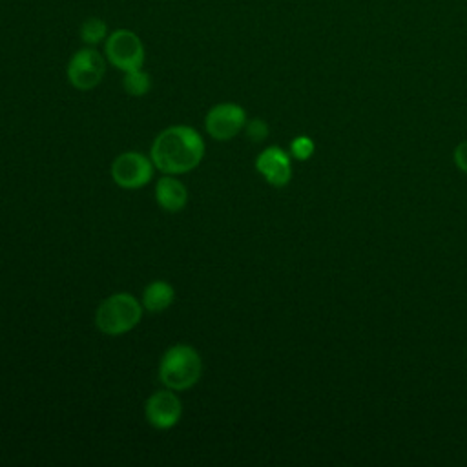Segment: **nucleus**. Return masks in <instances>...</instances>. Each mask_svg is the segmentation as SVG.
Returning <instances> with one entry per match:
<instances>
[{"instance_id": "1", "label": "nucleus", "mask_w": 467, "mask_h": 467, "mask_svg": "<svg viewBox=\"0 0 467 467\" xmlns=\"http://www.w3.org/2000/svg\"><path fill=\"white\" fill-rule=\"evenodd\" d=\"M204 140L197 130L184 124L164 128L151 144L150 159L164 175L188 173L201 164Z\"/></svg>"}, {"instance_id": "2", "label": "nucleus", "mask_w": 467, "mask_h": 467, "mask_svg": "<svg viewBox=\"0 0 467 467\" xmlns=\"http://www.w3.org/2000/svg\"><path fill=\"white\" fill-rule=\"evenodd\" d=\"M202 374L201 354L184 343L171 345L166 348L159 361V379L166 389L188 390L192 389Z\"/></svg>"}, {"instance_id": "3", "label": "nucleus", "mask_w": 467, "mask_h": 467, "mask_svg": "<svg viewBox=\"0 0 467 467\" xmlns=\"http://www.w3.org/2000/svg\"><path fill=\"white\" fill-rule=\"evenodd\" d=\"M142 303L130 292L108 296L95 312V325L106 336H120L140 323Z\"/></svg>"}, {"instance_id": "4", "label": "nucleus", "mask_w": 467, "mask_h": 467, "mask_svg": "<svg viewBox=\"0 0 467 467\" xmlns=\"http://www.w3.org/2000/svg\"><path fill=\"white\" fill-rule=\"evenodd\" d=\"M104 57L113 67L120 71H130L144 66L146 49L135 31L119 27L111 31L104 40Z\"/></svg>"}, {"instance_id": "5", "label": "nucleus", "mask_w": 467, "mask_h": 467, "mask_svg": "<svg viewBox=\"0 0 467 467\" xmlns=\"http://www.w3.org/2000/svg\"><path fill=\"white\" fill-rule=\"evenodd\" d=\"M106 64L108 60L104 53L97 51L93 46L80 47L71 55L66 66L67 80L75 89L89 91L102 82L106 75Z\"/></svg>"}, {"instance_id": "6", "label": "nucleus", "mask_w": 467, "mask_h": 467, "mask_svg": "<svg viewBox=\"0 0 467 467\" xmlns=\"http://www.w3.org/2000/svg\"><path fill=\"white\" fill-rule=\"evenodd\" d=\"M153 177V162L139 151H124L111 162V179L124 190H139Z\"/></svg>"}, {"instance_id": "7", "label": "nucleus", "mask_w": 467, "mask_h": 467, "mask_svg": "<svg viewBox=\"0 0 467 467\" xmlns=\"http://www.w3.org/2000/svg\"><path fill=\"white\" fill-rule=\"evenodd\" d=\"M246 111L235 102H219L204 117L206 133L215 140H230L244 130Z\"/></svg>"}, {"instance_id": "8", "label": "nucleus", "mask_w": 467, "mask_h": 467, "mask_svg": "<svg viewBox=\"0 0 467 467\" xmlns=\"http://www.w3.org/2000/svg\"><path fill=\"white\" fill-rule=\"evenodd\" d=\"M146 421L159 431L173 429L182 416V403L175 390L162 389L153 392L144 405Z\"/></svg>"}, {"instance_id": "9", "label": "nucleus", "mask_w": 467, "mask_h": 467, "mask_svg": "<svg viewBox=\"0 0 467 467\" xmlns=\"http://www.w3.org/2000/svg\"><path fill=\"white\" fill-rule=\"evenodd\" d=\"M255 170L259 175L275 188H283L292 179L290 155L279 146H268L255 157Z\"/></svg>"}, {"instance_id": "10", "label": "nucleus", "mask_w": 467, "mask_h": 467, "mask_svg": "<svg viewBox=\"0 0 467 467\" xmlns=\"http://www.w3.org/2000/svg\"><path fill=\"white\" fill-rule=\"evenodd\" d=\"M155 199L157 204L170 213L181 212L186 202H188V190L186 186L171 177V175H162L157 182H155Z\"/></svg>"}, {"instance_id": "11", "label": "nucleus", "mask_w": 467, "mask_h": 467, "mask_svg": "<svg viewBox=\"0 0 467 467\" xmlns=\"http://www.w3.org/2000/svg\"><path fill=\"white\" fill-rule=\"evenodd\" d=\"M175 299V290L168 281H151L142 292V306L148 312L159 314L171 306Z\"/></svg>"}, {"instance_id": "12", "label": "nucleus", "mask_w": 467, "mask_h": 467, "mask_svg": "<svg viewBox=\"0 0 467 467\" xmlns=\"http://www.w3.org/2000/svg\"><path fill=\"white\" fill-rule=\"evenodd\" d=\"M80 40L86 44V46H99V44H104V40L108 38V24L99 18V16H89L86 18L82 24H80Z\"/></svg>"}, {"instance_id": "13", "label": "nucleus", "mask_w": 467, "mask_h": 467, "mask_svg": "<svg viewBox=\"0 0 467 467\" xmlns=\"http://www.w3.org/2000/svg\"><path fill=\"white\" fill-rule=\"evenodd\" d=\"M122 88L131 97H142V95H146L150 91L151 78H150V75L142 67L130 69V71H124Z\"/></svg>"}, {"instance_id": "14", "label": "nucleus", "mask_w": 467, "mask_h": 467, "mask_svg": "<svg viewBox=\"0 0 467 467\" xmlns=\"http://www.w3.org/2000/svg\"><path fill=\"white\" fill-rule=\"evenodd\" d=\"M314 148H316L314 140L306 135H299V137L292 139V142H290V153L297 161L310 159L314 155Z\"/></svg>"}, {"instance_id": "15", "label": "nucleus", "mask_w": 467, "mask_h": 467, "mask_svg": "<svg viewBox=\"0 0 467 467\" xmlns=\"http://www.w3.org/2000/svg\"><path fill=\"white\" fill-rule=\"evenodd\" d=\"M244 133L252 142H263L268 137V124L263 119L246 120Z\"/></svg>"}, {"instance_id": "16", "label": "nucleus", "mask_w": 467, "mask_h": 467, "mask_svg": "<svg viewBox=\"0 0 467 467\" xmlns=\"http://www.w3.org/2000/svg\"><path fill=\"white\" fill-rule=\"evenodd\" d=\"M452 161H454L456 168L467 175V139L456 144V148L452 151Z\"/></svg>"}]
</instances>
